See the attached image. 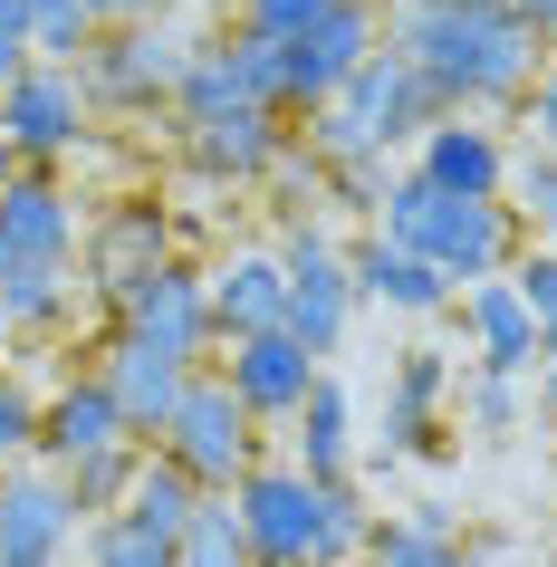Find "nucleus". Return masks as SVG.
Listing matches in <instances>:
<instances>
[{
    "label": "nucleus",
    "mask_w": 557,
    "mask_h": 567,
    "mask_svg": "<svg viewBox=\"0 0 557 567\" xmlns=\"http://www.w3.org/2000/svg\"><path fill=\"white\" fill-rule=\"evenodd\" d=\"M442 375H452V365H442L433 347H413V357L394 365V443H423V404L442 394Z\"/></svg>",
    "instance_id": "2f4dec72"
},
{
    "label": "nucleus",
    "mask_w": 557,
    "mask_h": 567,
    "mask_svg": "<svg viewBox=\"0 0 557 567\" xmlns=\"http://www.w3.org/2000/svg\"><path fill=\"white\" fill-rule=\"evenodd\" d=\"M221 385L240 394V414H250V423H289L298 404H308V385H318V357H308L289 328H269V337H231V365H221Z\"/></svg>",
    "instance_id": "f8f14e48"
},
{
    "label": "nucleus",
    "mask_w": 557,
    "mask_h": 567,
    "mask_svg": "<svg viewBox=\"0 0 557 567\" xmlns=\"http://www.w3.org/2000/svg\"><path fill=\"white\" fill-rule=\"evenodd\" d=\"M203 299H212V337H269L289 318V260L279 250H231L203 279Z\"/></svg>",
    "instance_id": "dca6fc26"
},
{
    "label": "nucleus",
    "mask_w": 557,
    "mask_h": 567,
    "mask_svg": "<svg viewBox=\"0 0 557 567\" xmlns=\"http://www.w3.org/2000/svg\"><path fill=\"white\" fill-rule=\"evenodd\" d=\"M347 279H355V299H375V308H404V318H433V308H452L462 289L442 279L423 250H394V240H355L347 250Z\"/></svg>",
    "instance_id": "a211bd4d"
},
{
    "label": "nucleus",
    "mask_w": 557,
    "mask_h": 567,
    "mask_svg": "<svg viewBox=\"0 0 557 567\" xmlns=\"http://www.w3.org/2000/svg\"><path fill=\"white\" fill-rule=\"evenodd\" d=\"M548 414H557V365H548Z\"/></svg>",
    "instance_id": "a19ab883"
},
{
    "label": "nucleus",
    "mask_w": 557,
    "mask_h": 567,
    "mask_svg": "<svg viewBox=\"0 0 557 567\" xmlns=\"http://www.w3.org/2000/svg\"><path fill=\"white\" fill-rule=\"evenodd\" d=\"M221 78H231V106H289V78H279V39H250L240 30L221 49Z\"/></svg>",
    "instance_id": "cd10ccee"
},
{
    "label": "nucleus",
    "mask_w": 557,
    "mask_h": 567,
    "mask_svg": "<svg viewBox=\"0 0 557 567\" xmlns=\"http://www.w3.org/2000/svg\"><path fill=\"white\" fill-rule=\"evenodd\" d=\"M365 567H462V538H452L442 509H394L365 538Z\"/></svg>",
    "instance_id": "5701e85b"
},
{
    "label": "nucleus",
    "mask_w": 557,
    "mask_h": 567,
    "mask_svg": "<svg viewBox=\"0 0 557 567\" xmlns=\"http://www.w3.org/2000/svg\"><path fill=\"white\" fill-rule=\"evenodd\" d=\"M78 135H87V87H78V68L30 59L0 87V145L10 154H68Z\"/></svg>",
    "instance_id": "1a4fd4ad"
},
{
    "label": "nucleus",
    "mask_w": 557,
    "mask_h": 567,
    "mask_svg": "<svg viewBox=\"0 0 557 567\" xmlns=\"http://www.w3.org/2000/svg\"><path fill=\"white\" fill-rule=\"evenodd\" d=\"M250 452H260V433H250V414H240V394L221 385V375H193L183 404H174V423H164V462H174L203 501H231L240 481L260 472Z\"/></svg>",
    "instance_id": "20e7f679"
},
{
    "label": "nucleus",
    "mask_w": 557,
    "mask_h": 567,
    "mask_svg": "<svg viewBox=\"0 0 557 567\" xmlns=\"http://www.w3.org/2000/svg\"><path fill=\"white\" fill-rule=\"evenodd\" d=\"M20 452H39V404L0 375V472H20Z\"/></svg>",
    "instance_id": "72a5a7b5"
},
{
    "label": "nucleus",
    "mask_w": 557,
    "mask_h": 567,
    "mask_svg": "<svg viewBox=\"0 0 557 567\" xmlns=\"http://www.w3.org/2000/svg\"><path fill=\"white\" fill-rule=\"evenodd\" d=\"M298 423H308V433H298V452H308L298 472L337 491V481H347V385H337V375H318V385H308V404H298Z\"/></svg>",
    "instance_id": "393cba45"
},
{
    "label": "nucleus",
    "mask_w": 557,
    "mask_h": 567,
    "mask_svg": "<svg viewBox=\"0 0 557 567\" xmlns=\"http://www.w3.org/2000/svg\"><path fill=\"white\" fill-rule=\"evenodd\" d=\"M116 443H135V433H125L116 394L96 385V375H78V385H59L39 404V452H49L59 472H78V462H96V452H116Z\"/></svg>",
    "instance_id": "f3484780"
},
{
    "label": "nucleus",
    "mask_w": 557,
    "mask_h": 567,
    "mask_svg": "<svg viewBox=\"0 0 557 567\" xmlns=\"http://www.w3.org/2000/svg\"><path fill=\"white\" fill-rule=\"evenodd\" d=\"M193 59H203V49L183 30H116V39H96L87 59H78V87L116 96V106H145V96H174Z\"/></svg>",
    "instance_id": "6e6552de"
},
{
    "label": "nucleus",
    "mask_w": 557,
    "mask_h": 567,
    "mask_svg": "<svg viewBox=\"0 0 557 567\" xmlns=\"http://www.w3.org/2000/svg\"><path fill=\"white\" fill-rule=\"evenodd\" d=\"M519 125H528V145L557 154V68H538V87L519 96Z\"/></svg>",
    "instance_id": "c9c22d12"
},
{
    "label": "nucleus",
    "mask_w": 557,
    "mask_h": 567,
    "mask_svg": "<svg viewBox=\"0 0 557 567\" xmlns=\"http://www.w3.org/2000/svg\"><path fill=\"white\" fill-rule=\"evenodd\" d=\"M135 462H145V452L116 443V452H96V462H78V472H59V481H68V501H78V519H116L125 481H135Z\"/></svg>",
    "instance_id": "c756f323"
},
{
    "label": "nucleus",
    "mask_w": 557,
    "mask_h": 567,
    "mask_svg": "<svg viewBox=\"0 0 557 567\" xmlns=\"http://www.w3.org/2000/svg\"><path fill=\"white\" fill-rule=\"evenodd\" d=\"M174 567H250L240 509H231V501H203V509H193V529L174 538Z\"/></svg>",
    "instance_id": "bb28decb"
},
{
    "label": "nucleus",
    "mask_w": 557,
    "mask_h": 567,
    "mask_svg": "<svg viewBox=\"0 0 557 567\" xmlns=\"http://www.w3.org/2000/svg\"><path fill=\"white\" fill-rule=\"evenodd\" d=\"M413 174L452 193V203H499V183H509V145H499L491 125H462V116H433L423 125V145H413Z\"/></svg>",
    "instance_id": "ddd939ff"
},
{
    "label": "nucleus",
    "mask_w": 557,
    "mask_h": 567,
    "mask_svg": "<svg viewBox=\"0 0 557 567\" xmlns=\"http://www.w3.org/2000/svg\"><path fill=\"white\" fill-rule=\"evenodd\" d=\"M0 269H10V260H0Z\"/></svg>",
    "instance_id": "a18cd8bd"
},
{
    "label": "nucleus",
    "mask_w": 557,
    "mask_h": 567,
    "mask_svg": "<svg viewBox=\"0 0 557 567\" xmlns=\"http://www.w3.org/2000/svg\"><path fill=\"white\" fill-rule=\"evenodd\" d=\"M355 567H365V558H355Z\"/></svg>",
    "instance_id": "37998d69"
},
{
    "label": "nucleus",
    "mask_w": 557,
    "mask_h": 567,
    "mask_svg": "<svg viewBox=\"0 0 557 567\" xmlns=\"http://www.w3.org/2000/svg\"><path fill=\"white\" fill-rule=\"evenodd\" d=\"M384 49H404V68L423 78L442 116L509 106V96L538 87V39L509 20V0H404Z\"/></svg>",
    "instance_id": "f257e3e1"
},
{
    "label": "nucleus",
    "mask_w": 557,
    "mask_h": 567,
    "mask_svg": "<svg viewBox=\"0 0 557 567\" xmlns=\"http://www.w3.org/2000/svg\"><path fill=\"white\" fill-rule=\"evenodd\" d=\"M509 289H519L528 328H538V365H557V250H548V240L509 260Z\"/></svg>",
    "instance_id": "c85d7f7f"
},
{
    "label": "nucleus",
    "mask_w": 557,
    "mask_h": 567,
    "mask_svg": "<svg viewBox=\"0 0 557 567\" xmlns=\"http://www.w3.org/2000/svg\"><path fill=\"white\" fill-rule=\"evenodd\" d=\"M375 212H384V240H394V250H423L452 289L509 279V260H519V212L509 203H452V193H433L423 174H394Z\"/></svg>",
    "instance_id": "f03ea898"
},
{
    "label": "nucleus",
    "mask_w": 557,
    "mask_h": 567,
    "mask_svg": "<svg viewBox=\"0 0 557 567\" xmlns=\"http://www.w3.org/2000/svg\"><path fill=\"white\" fill-rule=\"evenodd\" d=\"M548 250H557V240H548Z\"/></svg>",
    "instance_id": "c03bdc74"
},
{
    "label": "nucleus",
    "mask_w": 557,
    "mask_h": 567,
    "mask_svg": "<svg viewBox=\"0 0 557 567\" xmlns=\"http://www.w3.org/2000/svg\"><path fill=\"white\" fill-rule=\"evenodd\" d=\"M509 20H519L538 49H548V39H557V0H509Z\"/></svg>",
    "instance_id": "4c0bfd02"
},
{
    "label": "nucleus",
    "mask_w": 557,
    "mask_h": 567,
    "mask_svg": "<svg viewBox=\"0 0 557 567\" xmlns=\"http://www.w3.org/2000/svg\"><path fill=\"white\" fill-rule=\"evenodd\" d=\"M193 509H203V491L154 452V462H135V481H125V501H116V529L154 538V548H174L183 529H193Z\"/></svg>",
    "instance_id": "4be33fe9"
},
{
    "label": "nucleus",
    "mask_w": 557,
    "mask_h": 567,
    "mask_svg": "<svg viewBox=\"0 0 557 567\" xmlns=\"http://www.w3.org/2000/svg\"><path fill=\"white\" fill-rule=\"evenodd\" d=\"M164 260H174V221H164L154 203H116V212L87 231V289H106V299L145 289Z\"/></svg>",
    "instance_id": "4468645a"
},
{
    "label": "nucleus",
    "mask_w": 557,
    "mask_h": 567,
    "mask_svg": "<svg viewBox=\"0 0 557 567\" xmlns=\"http://www.w3.org/2000/svg\"><path fill=\"white\" fill-rule=\"evenodd\" d=\"M279 154H289V135H279V106H231V116L193 125V164H203V174L250 183V174H279Z\"/></svg>",
    "instance_id": "aec40b11"
},
{
    "label": "nucleus",
    "mask_w": 557,
    "mask_h": 567,
    "mask_svg": "<svg viewBox=\"0 0 557 567\" xmlns=\"http://www.w3.org/2000/svg\"><path fill=\"white\" fill-rule=\"evenodd\" d=\"M116 308H125V337L154 347V357H174V365H193L212 347V299H203V279H193L183 260H164L145 289H125Z\"/></svg>",
    "instance_id": "9b49d317"
},
{
    "label": "nucleus",
    "mask_w": 557,
    "mask_h": 567,
    "mask_svg": "<svg viewBox=\"0 0 557 567\" xmlns=\"http://www.w3.org/2000/svg\"><path fill=\"white\" fill-rule=\"evenodd\" d=\"M68 250H78V203H68L59 183H39V174H20V183H0V260L20 269H68Z\"/></svg>",
    "instance_id": "2eb2a0df"
},
{
    "label": "nucleus",
    "mask_w": 557,
    "mask_h": 567,
    "mask_svg": "<svg viewBox=\"0 0 557 567\" xmlns=\"http://www.w3.org/2000/svg\"><path fill=\"white\" fill-rule=\"evenodd\" d=\"M471 423H481V433H509V423H519V385H509V375H481V385H471Z\"/></svg>",
    "instance_id": "e433bc0d"
},
{
    "label": "nucleus",
    "mask_w": 557,
    "mask_h": 567,
    "mask_svg": "<svg viewBox=\"0 0 557 567\" xmlns=\"http://www.w3.org/2000/svg\"><path fill=\"white\" fill-rule=\"evenodd\" d=\"M0 20L30 39V59H49V68H68V59H87V49H96L87 0H0Z\"/></svg>",
    "instance_id": "b1692460"
},
{
    "label": "nucleus",
    "mask_w": 557,
    "mask_h": 567,
    "mask_svg": "<svg viewBox=\"0 0 557 567\" xmlns=\"http://www.w3.org/2000/svg\"><path fill=\"white\" fill-rule=\"evenodd\" d=\"M327 10H337V0H240V30H250V39H279V49H289L298 30H318Z\"/></svg>",
    "instance_id": "473e14b6"
},
{
    "label": "nucleus",
    "mask_w": 557,
    "mask_h": 567,
    "mask_svg": "<svg viewBox=\"0 0 557 567\" xmlns=\"http://www.w3.org/2000/svg\"><path fill=\"white\" fill-rule=\"evenodd\" d=\"M154 10H164V0H154Z\"/></svg>",
    "instance_id": "79ce46f5"
},
{
    "label": "nucleus",
    "mask_w": 557,
    "mask_h": 567,
    "mask_svg": "<svg viewBox=\"0 0 557 567\" xmlns=\"http://www.w3.org/2000/svg\"><path fill=\"white\" fill-rule=\"evenodd\" d=\"M68 289H78V279H68V269H0V318H10V328H59L68 318Z\"/></svg>",
    "instance_id": "a878e982"
},
{
    "label": "nucleus",
    "mask_w": 557,
    "mask_h": 567,
    "mask_svg": "<svg viewBox=\"0 0 557 567\" xmlns=\"http://www.w3.org/2000/svg\"><path fill=\"white\" fill-rule=\"evenodd\" d=\"M442 106L423 96V78L404 68V49H375L347 87L318 106V154L327 164H365V154H394V145H423V125Z\"/></svg>",
    "instance_id": "7ed1b4c3"
},
{
    "label": "nucleus",
    "mask_w": 557,
    "mask_h": 567,
    "mask_svg": "<svg viewBox=\"0 0 557 567\" xmlns=\"http://www.w3.org/2000/svg\"><path fill=\"white\" fill-rule=\"evenodd\" d=\"M20 68H30V39H20V30H10V20H0V87H10Z\"/></svg>",
    "instance_id": "58836bf2"
},
{
    "label": "nucleus",
    "mask_w": 557,
    "mask_h": 567,
    "mask_svg": "<svg viewBox=\"0 0 557 567\" xmlns=\"http://www.w3.org/2000/svg\"><path fill=\"white\" fill-rule=\"evenodd\" d=\"M135 10H154V0H87V20L106 30V20H135Z\"/></svg>",
    "instance_id": "ea45409f"
},
{
    "label": "nucleus",
    "mask_w": 557,
    "mask_h": 567,
    "mask_svg": "<svg viewBox=\"0 0 557 567\" xmlns=\"http://www.w3.org/2000/svg\"><path fill=\"white\" fill-rule=\"evenodd\" d=\"M96 567H174V548H154V538L116 529V519H96Z\"/></svg>",
    "instance_id": "f704fd0d"
},
{
    "label": "nucleus",
    "mask_w": 557,
    "mask_h": 567,
    "mask_svg": "<svg viewBox=\"0 0 557 567\" xmlns=\"http://www.w3.org/2000/svg\"><path fill=\"white\" fill-rule=\"evenodd\" d=\"M87 529L59 472H0V567H59Z\"/></svg>",
    "instance_id": "9d476101"
},
{
    "label": "nucleus",
    "mask_w": 557,
    "mask_h": 567,
    "mask_svg": "<svg viewBox=\"0 0 557 567\" xmlns=\"http://www.w3.org/2000/svg\"><path fill=\"white\" fill-rule=\"evenodd\" d=\"M279 260H289V318H279V328H289L298 347H308V357H337V347H347V318H355L347 250H337V240H327L318 221H308V231H298L289 250H279Z\"/></svg>",
    "instance_id": "423d86ee"
},
{
    "label": "nucleus",
    "mask_w": 557,
    "mask_h": 567,
    "mask_svg": "<svg viewBox=\"0 0 557 567\" xmlns=\"http://www.w3.org/2000/svg\"><path fill=\"white\" fill-rule=\"evenodd\" d=\"M499 203H519V221H538V231L557 240V154L519 145V154H509V183H499Z\"/></svg>",
    "instance_id": "7c9ffc66"
},
{
    "label": "nucleus",
    "mask_w": 557,
    "mask_h": 567,
    "mask_svg": "<svg viewBox=\"0 0 557 567\" xmlns=\"http://www.w3.org/2000/svg\"><path fill=\"white\" fill-rule=\"evenodd\" d=\"M384 49V20H375V0H337L318 30H298L289 49H279V78H289V106H327V96L347 87L355 68Z\"/></svg>",
    "instance_id": "0eeeda50"
},
{
    "label": "nucleus",
    "mask_w": 557,
    "mask_h": 567,
    "mask_svg": "<svg viewBox=\"0 0 557 567\" xmlns=\"http://www.w3.org/2000/svg\"><path fill=\"white\" fill-rule=\"evenodd\" d=\"M347 491V481H337ZM337 491L327 481H308V472H250L231 491V509H240V538H250V567H318V548H327V519H337Z\"/></svg>",
    "instance_id": "39448f33"
},
{
    "label": "nucleus",
    "mask_w": 557,
    "mask_h": 567,
    "mask_svg": "<svg viewBox=\"0 0 557 567\" xmlns=\"http://www.w3.org/2000/svg\"><path fill=\"white\" fill-rule=\"evenodd\" d=\"M96 385L116 394L125 433H164L174 404H183V385H193V365H174V357H154V347H135V337H116L106 365H96Z\"/></svg>",
    "instance_id": "6ab92c4d"
},
{
    "label": "nucleus",
    "mask_w": 557,
    "mask_h": 567,
    "mask_svg": "<svg viewBox=\"0 0 557 567\" xmlns=\"http://www.w3.org/2000/svg\"><path fill=\"white\" fill-rule=\"evenodd\" d=\"M462 318H471V337H481V375H528V365H538V328H528V308H519L509 279L462 289Z\"/></svg>",
    "instance_id": "412c9836"
}]
</instances>
